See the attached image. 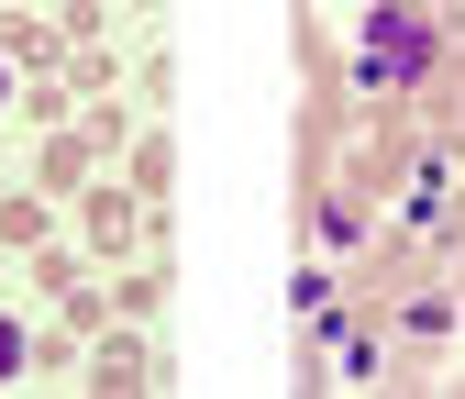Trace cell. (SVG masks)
Masks as SVG:
<instances>
[{
  "mask_svg": "<svg viewBox=\"0 0 465 399\" xmlns=\"http://www.w3.org/2000/svg\"><path fill=\"white\" fill-rule=\"evenodd\" d=\"M288 311H300V322H322V333H332V277H322V266H300V277H288Z\"/></svg>",
  "mask_w": 465,
  "mask_h": 399,
  "instance_id": "2",
  "label": "cell"
},
{
  "mask_svg": "<svg viewBox=\"0 0 465 399\" xmlns=\"http://www.w3.org/2000/svg\"><path fill=\"white\" fill-rule=\"evenodd\" d=\"M0 100H12V67H0Z\"/></svg>",
  "mask_w": 465,
  "mask_h": 399,
  "instance_id": "4",
  "label": "cell"
},
{
  "mask_svg": "<svg viewBox=\"0 0 465 399\" xmlns=\"http://www.w3.org/2000/svg\"><path fill=\"white\" fill-rule=\"evenodd\" d=\"M432 55H443V34L411 12V0H377V12L355 23V78H366V89H411V78H432Z\"/></svg>",
  "mask_w": 465,
  "mask_h": 399,
  "instance_id": "1",
  "label": "cell"
},
{
  "mask_svg": "<svg viewBox=\"0 0 465 399\" xmlns=\"http://www.w3.org/2000/svg\"><path fill=\"white\" fill-rule=\"evenodd\" d=\"M0 377H23V322L0 311Z\"/></svg>",
  "mask_w": 465,
  "mask_h": 399,
  "instance_id": "3",
  "label": "cell"
}]
</instances>
